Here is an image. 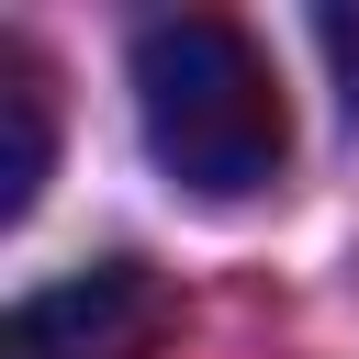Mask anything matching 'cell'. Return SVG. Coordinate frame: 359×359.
Wrapping results in <instances>:
<instances>
[{"instance_id":"2","label":"cell","mask_w":359,"mask_h":359,"mask_svg":"<svg viewBox=\"0 0 359 359\" xmlns=\"http://www.w3.org/2000/svg\"><path fill=\"white\" fill-rule=\"evenodd\" d=\"M157 325H168V292L135 258H101V269H67V280L22 292L11 325H0V359H146Z\"/></svg>"},{"instance_id":"3","label":"cell","mask_w":359,"mask_h":359,"mask_svg":"<svg viewBox=\"0 0 359 359\" xmlns=\"http://www.w3.org/2000/svg\"><path fill=\"white\" fill-rule=\"evenodd\" d=\"M0 112H11V146H0V213H34L45 157H56V112H45V67H34L22 45L0 56Z\"/></svg>"},{"instance_id":"4","label":"cell","mask_w":359,"mask_h":359,"mask_svg":"<svg viewBox=\"0 0 359 359\" xmlns=\"http://www.w3.org/2000/svg\"><path fill=\"white\" fill-rule=\"evenodd\" d=\"M314 45H325V79H337V101H348V123H359V0L314 11Z\"/></svg>"},{"instance_id":"1","label":"cell","mask_w":359,"mask_h":359,"mask_svg":"<svg viewBox=\"0 0 359 359\" xmlns=\"http://www.w3.org/2000/svg\"><path fill=\"white\" fill-rule=\"evenodd\" d=\"M135 123H146V157L191 202H247L292 157L280 67L224 11H180V22H146L135 34Z\"/></svg>"}]
</instances>
